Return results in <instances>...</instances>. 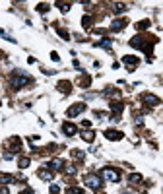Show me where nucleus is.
<instances>
[{
	"instance_id": "nucleus-1",
	"label": "nucleus",
	"mask_w": 163,
	"mask_h": 194,
	"mask_svg": "<svg viewBox=\"0 0 163 194\" xmlns=\"http://www.w3.org/2000/svg\"><path fill=\"white\" fill-rule=\"evenodd\" d=\"M85 184H87L89 188H99L101 184H103V181H101L99 177H95V175H89L87 179H85Z\"/></svg>"
},
{
	"instance_id": "nucleus-2",
	"label": "nucleus",
	"mask_w": 163,
	"mask_h": 194,
	"mask_svg": "<svg viewBox=\"0 0 163 194\" xmlns=\"http://www.w3.org/2000/svg\"><path fill=\"white\" fill-rule=\"evenodd\" d=\"M101 175H103V179L113 181V183H115V181H119V171H115V169H103V173H101Z\"/></svg>"
},
{
	"instance_id": "nucleus-3",
	"label": "nucleus",
	"mask_w": 163,
	"mask_h": 194,
	"mask_svg": "<svg viewBox=\"0 0 163 194\" xmlns=\"http://www.w3.org/2000/svg\"><path fill=\"white\" fill-rule=\"evenodd\" d=\"M27 82H29L27 76H12V85H14V88H23Z\"/></svg>"
},
{
	"instance_id": "nucleus-4",
	"label": "nucleus",
	"mask_w": 163,
	"mask_h": 194,
	"mask_svg": "<svg viewBox=\"0 0 163 194\" xmlns=\"http://www.w3.org/2000/svg\"><path fill=\"white\" fill-rule=\"evenodd\" d=\"M84 109H85V105H82V103H80V105L72 107V109L68 111V115H70V117H74V115H80V113H82V111H84Z\"/></svg>"
},
{
	"instance_id": "nucleus-5",
	"label": "nucleus",
	"mask_w": 163,
	"mask_h": 194,
	"mask_svg": "<svg viewBox=\"0 0 163 194\" xmlns=\"http://www.w3.org/2000/svg\"><path fill=\"white\" fill-rule=\"evenodd\" d=\"M105 136H107L109 140H119V138H122V134H119L117 130H107V132H105Z\"/></svg>"
},
{
	"instance_id": "nucleus-6",
	"label": "nucleus",
	"mask_w": 163,
	"mask_h": 194,
	"mask_svg": "<svg viewBox=\"0 0 163 194\" xmlns=\"http://www.w3.org/2000/svg\"><path fill=\"white\" fill-rule=\"evenodd\" d=\"M62 130H64V134L72 136V134L76 132V126H74V124H64V126H62Z\"/></svg>"
},
{
	"instance_id": "nucleus-7",
	"label": "nucleus",
	"mask_w": 163,
	"mask_h": 194,
	"mask_svg": "<svg viewBox=\"0 0 163 194\" xmlns=\"http://www.w3.org/2000/svg\"><path fill=\"white\" fill-rule=\"evenodd\" d=\"M39 177H41L43 181H51V179H52L51 171H45V169H43V171H39Z\"/></svg>"
},
{
	"instance_id": "nucleus-8",
	"label": "nucleus",
	"mask_w": 163,
	"mask_h": 194,
	"mask_svg": "<svg viewBox=\"0 0 163 194\" xmlns=\"http://www.w3.org/2000/svg\"><path fill=\"white\" fill-rule=\"evenodd\" d=\"M144 101L150 103V105H157V97L156 95H144Z\"/></svg>"
},
{
	"instance_id": "nucleus-9",
	"label": "nucleus",
	"mask_w": 163,
	"mask_h": 194,
	"mask_svg": "<svg viewBox=\"0 0 163 194\" xmlns=\"http://www.w3.org/2000/svg\"><path fill=\"white\" fill-rule=\"evenodd\" d=\"M122 27H124V22H120V19H117V22H113L111 29H113V31H117V29H122Z\"/></svg>"
},
{
	"instance_id": "nucleus-10",
	"label": "nucleus",
	"mask_w": 163,
	"mask_h": 194,
	"mask_svg": "<svg viewBox=\"0 0 163 194\" xmlns=\"http://www.w3.org/2000/svg\"><path fill=\"white\" fill-rule=\"evenodd\" d=\"M51 169H56V171H58V169H62V161H60V159H55V161H51Z\"/></svg>"
},
{
	"instance_id": "nucleus-11",
	"label": "nucleus",
	"mask_w": 163,
	"mask_h": 194,
	"mask_svg": "<svg viewBox=\"0 0 163 194\" xmlns=\"http://www.w3.org/2000/svg\"><path fill=\"white\" fill-rule=\"evenodd\" d=\"M124 62H126V64H130V66H132V64L136 66V64H138V60H136V58H132V56H126V58H124Z\"/></svg>"
},
{
	"instance_id": "nucleus-12",
	"label": "nucleus",
	"mask_w": 163,
	"mask_h": 194,
	"mask_svg": "<svg viewBox=\"0 0 163 194\" xmlns=\"http://www.w3.org/2000/svg\"><path fill=\"white\" fill-rule=\"evenodd\" d=\"M99 47H105V49H111V41H99Z\"/></svg>"
},
{
	"instance_id": "nucleus-13",
	"label": "nucleus",
	"mask_w": 163,
	"mask_h": 194,
	"mask_svg": "<svg viewBox=\"0 0 163 194\" xmlns=\"http://www.w3.org/2000/svg\"><path fill=\"white\" fill-rule=\"evenodd\" d=\"M115 10H117V12H124L126 8H124V4H117V6H115Z\"/></svg>"
},
{
	"instance_id": "nucleus-14",
	"label": "nucleus",
	"mask_w": 163,
	"mask_h": 194,
	"mask_svg": "<svg viewBox=\"0 0 163 194\" xmlns=\"http://www.w3.org/2000/svg\"><path fill=\"white\" fill-rule=\"evenodd\" d=\"M84 140H93V132H85V134H84Z\"/></svg>"
},
{
	"instance_id": "nucleus-15",
	"label": "nucleus",
	"mask_w": 163,
	"mask_h": 194,
	"mask_svg": "<svg viewBox=\"0 0 163 194\" xmlns=\"http://www.w3.org/2000/svg\"><path fill=\"white\" fill-rule=\"evenodd\" d=\"M70 194H84L82 188H70Z\"/></svg>"
},
{
	"instance_id": "nucleus-16",
	"label": "nucleus",
	"mask_w": 163,
	"mask_h": 194,
	"mask_svg": "<svg viewBox=\"0 0 163 194\" xmlns=\"http://www.w3.org/2000/svg\"><path fill=\"white\" fill-rule=\"evenodd\" d=\"M27 165H29V161H27V159H22V161H19V167H27Z\"/></svg>"
},
{
	"instance_id": "nucleus-17",
	"label": "nucleus",
	"mask_w": 163,
	"mask_h": 194,
	"mask_svg": "<svg viewBox=\"0 0 163 194\" xmlns=\"http://www.w3.org/2000/svg\"><path fill=\"white\" fill-rule=\"evenodd\" d=\"M58 190H60V188L56 187V184H51V192H52V194H56V192H58Z\"/></svg>"
}]
</instances>
